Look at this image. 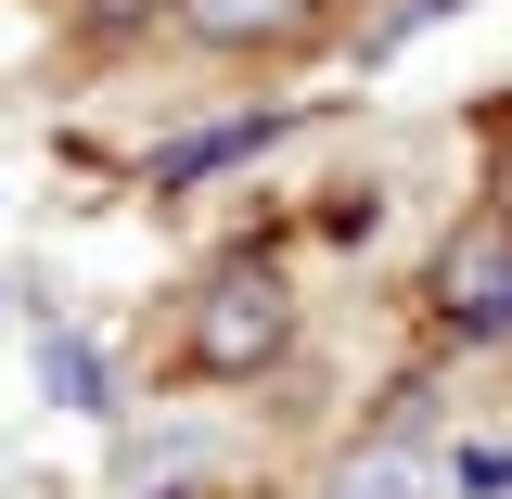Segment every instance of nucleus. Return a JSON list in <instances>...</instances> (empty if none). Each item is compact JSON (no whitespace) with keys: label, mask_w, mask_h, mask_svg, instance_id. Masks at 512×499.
I'll return each mask as SVG.
<instances>
[{"label":"nucleus","mask_w":512,"mask_h":499,"mask_svg":"<svg viewBox=\"0 0 512 499\" xmlns=\"http://www.w3.org/2000/svg\"><path fill=\"white\" fill-rule=\"evenodd\" d=\"M39 384H52L64 410H103V359H90L77 333H39Z\"/></svg>","instance_id":"4"},{"label":"nucleus","mask_w":512,"mask_h":499,"mask_svg":"<svg viewBox=\"0 0 512 499\" xmlns=\"http://www.w3.org/2000/svg\"><path fill=\"white\" fill-rule=\"evenodd\" d=\"M346 499H410V461H359V474H346Z\"/></svg>","instance_id":"5"},{"label":"nucleus","mask_w":512,"mask_h":499,"mask_svg":"<svg viewBox=\"0 0 512 499\" xmlns=\"http://www.w3.org/2000/svg\"><path fill=\"white\" fill-rule=\"evenodd\" d=\"M320 0H180L192 39H218V52H269V39H295Z\"/></svg>","instance_id":"3"},{"label":"nucleus","mask_w":512,"mask_h":499,"mask_svg":"<svg viewBox=\"0 0 512 499\" xmlns=\"http://www.w3.org/2000/svg\"><path fill=\"white\" fill-rule=\"evenodd\" d=\"M436 308L461 333H512V231H461L436 256Z\"/></svg>","instance_id":"2"},{"label":"nucleus","mask_w":512,"mask_h":499,"mask_svg":"<svg viewBox=\"0 0 512 499\" xmlns=\"http://www.w3.org/2000/svg\"><path fill=\"white\" fill-rule=\"evenodd\" d=\"M282 320H295L282 282H269V269H231V282L192 308V359H205V372H256V359H282Z\"/></svg>","instance_id":"1"}]
</instances>
